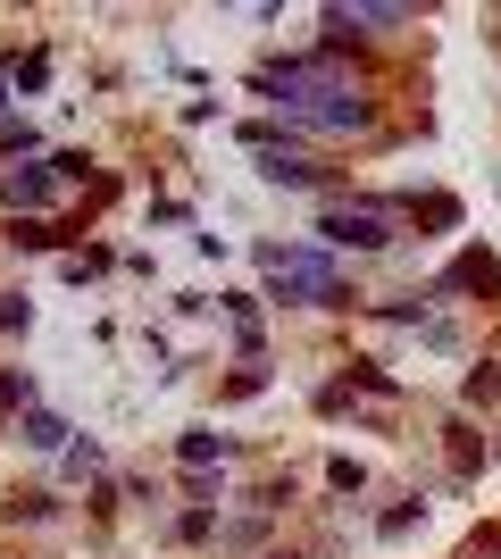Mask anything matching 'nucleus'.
Returning <instances> with one entry per match:
<instances>
[{
    "label": "nucleus",
    "instance_id": "nucleus-2",
    "mask_svg": "<svg viewBox=\"0 0 501 559\" xmlns=\"http://www.w3.org/2000/svg\"><path fill=\"white\" fill-rule=\"evenodd\" d=\"M260 267L276 276V293H301V301H318V309L343 301V276H334L318 251H260Z\"/></svg>",
    "mask_w": 501,
    "mask_h": 559
},
{
    "label": "nucleus",
    "instance_id": "nucleus-4",
    "mask_svg": "<svg viewBox=\"0 0 501 559\" xmlns=\"http://www.w3.org/2000/svg\"><path fill=\"white\" fill-rule=\"evenodd\" d=\"M50 185H59V159H50V167H25V176H9V201H50Z\"/></svg>",
    "mask_w": 501,
    "mask_h": 559
},
{
    "label": "nucleus",
    "instance_id": "nucleus-5",
    "mask_svg": "<svg viewBox=\"0 0 501 559\" xmlns=\"http://www.w3.org/2000/svg\"><path fill=\"white\" fill-rule=\"evenodd\" d=\"M25 443H34V451H59V443H68V426L50 418V409H34V418H25Z\"/></svg>",
    "mask_w": 501,
    "mask_h": 559
},
{
    "label": "nucleus",
    "instance_id": "nucleus-6",
    "mask_svg": "<svg viewBox=\"0 0 501 559\" xmlns=\"http://www.w3.org/2000/svg\"><path fill=\"white\" fill-rule=\"evenodd\" d=\"M184 460H192V467H210V460H226V435H184Z\"/></svg>",
    "mask_w": 501,
    "mask_h": 559
},
{
    "label": "nucleus",
    "instance_id": "nucleus-3",
    "mask_svg": "<svg viewBox=\"0 0 501 559\" xmlns=\"http://www.w3.org/2000/svg\"><path fill=\"white\" fill-rule=\"evenodd\" d=\"M318 234H326V242H351V251H384V242H393L377 210H326V217H318Z\"/></svg>",
    "mask_w": 501,
    "mask_h": 559
},
{
    "label": "nucleus",
    "instance_id": "nucleus-1",
    "mask_svg": "<svg viewBox=\"0 0 501 559\" xmlns=\"http://www.w3.org/2000/svg\"><path fill=\"white\" fill-rule=\"evenodd\" d=\"M260 93L293 117V126H310V134H359L368 126V100H359L351 75L318 68V59H285V68L260 75Z\"/></svg>",
    "mask_w": 501,
    "mask_h": 559
},
{
    "label": "nucleus",
    "instance_id": "nucleus-7",
    "mask_svg": "<svg viewBox=\"0 0 501 559\" xmlns=\"http://www.w3.org/2000/svg\"><path fill=\"white\" fill-rule=\"evenodd\" d=\"M0 109H9V75H0Z\"/></svg>",
    "mask_w": 501,
    "mask_h": 559
}]
</instances>
